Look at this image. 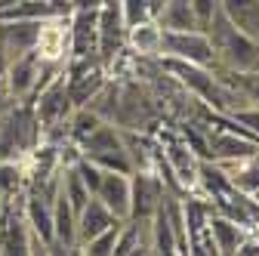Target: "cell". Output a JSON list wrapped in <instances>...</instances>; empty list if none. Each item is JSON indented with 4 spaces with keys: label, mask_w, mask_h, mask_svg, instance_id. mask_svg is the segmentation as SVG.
Segmentation results:
<instances>
[{
    "label": "cell",
    "mask_w": 259,
    "mask_h": 256,
    "mask_svg": "<svg viewBox=\"0 0 259 256\" xmlns=\"http://www.w3.org/2000/svg\"><path fill=\"white\" fill-rule=\"evenodd\" d=\"M102 0H71V10H99Z\"/></svg>",
    "instance_id": "28"
},
{
    "label": "cell",
    "mask_w": 259,
    "mask_h": 256,
    "mask_svg": "<svg viewBox=\"0 0 259 256\" xmlns=\"http://www.w3.org/2000/svg\"><path fill=\"white\" fill-rule=\"evenodd\" d=\"M31 111H34V120H37L44 136H53L59 126H68L74 105H71V96H68V83H65V71H56L40 87V96H37V102Z\"/></svg>",
    "instance_id": "3"
},
{
    "label": "cell",
    "mask_w": 259,
    "mask_h": 256,
    "mask_svg": "<svg viewBox=\"0 0 259 256\" xmlns=\"http://www.w3.org/2000/svg\"><path fill=\"white\" fill-rule=\"evenodd\" d=\"M191 13H194V22H198V31H207L213 16L219 13V0H191Z\"/></svg>",
    "instance_id": "25"
},
{
    "label": "cell",
    "mask_w": 259,
    "mask_h": 256,
    "mask_svg": "<svg viewBox=\"0 0 259 256\" xmlns=\"http://www.w3.org/2000/svg\"><path fill=\"white\" fill-rule=\"evenodd\" d=\"M229 117H232L235 123H241L244 130H250V133L259 139V105H241V108L229 111Z\"/></svg>",
    "instance_id": "24"
},
{
    "label": "cell",
    "mask_w": 259,
    "mask_h": 256,
    "mask_svg": "<svg viewBox=\"0 0 259 256\" xmlns=\"http://www.w3.org/2000/svg\"><path fill=\"white\" fill-rule=\"evenodd\" d=\"M151 229V253H176V232H173V213H170V191H164L160 204L148 216Z\"/></svg>",
    "instance_id": "13"
},
{
    "label": "cell",
    "mask_w": 259,
    "mask_h": 256,
    "mask_svg": "<svg viewBox=\"0 0 259 256\" xmlns=\"http://www.w3.org/2000/svg\"><path fill=\"white\" fill-rule=\"evenodd\" d=\"M160 34H164L160 22L148 19V22H139L136 28H126V44L139 56H160Z\"/></svg>",
    "instance_id": "18"
},
{
    "label": "cell",
    "mask_w": 259,
    "mask_h": 256,
    "mask_svg": "<svg viewBox=\"0 0 259 256\" xmlns=\"http://www.w3.org/2000/svg\"><path fill=\"white\" fill-rule=\"evenodd\" d=\"M160 142H164V161H167L170 173L179 179L182 188H194L198 185V167H201V161L194 157V148L173 139V136L160 139Z\"/></svg>",
    "instance_id": "10"
},
{
    "label": "cell",
    "mask_w": 259,
    "mask_h": 256,
    "mask_svg": "<svg viewBox=\"0 0 259 256\" xmlns=\"http://www.w3.org/2000/svg\"><path fill=\"white\" fill-rule=\"evenodd\" d=\"M235 77H238L235 87L244 93V99L259 105V74H235Z\"/></svg>",
    "instance_id": "26"
},
{
    "label": "cell",
    "mask_w": 259,
    "mask_h": 256,
    "mask_svg": "<svg viewBox=\"0 0 259 256\" xmlns=\"http://www.w3.org/2000/svg\"><path fill=\"white\" fill-rule=\"evenodd\" d=\"M44 68H47V59H40L37 50H28L22 56H13L10 65H7V74H4V83H7V93L13 102H25L31 93H37L44 87Z\"/></svg>",
    "instance_id": "7"
},
{
    "label": "cell",
    "mask_w": 259,
    "mask_h": 256,
    "mask_svg": "<svg viewBox=\"0 0 259 256\" xmlns=\"http://www.w3.org/2000/svg\"><path fill=\"white\" fill-rule=\"evenodd\" d=\"M96 28H99V10H71V59H99L96 56Z\"/></svg>",
    "instance_id": "9"
},
{
    "label": "cell",
    "mask_w": 259,
    "mask_h": 256,
    "mask_svg": "<svg viewBox=\"0 0 259 256\" xmlns=\"http://www.w3.org/2000/svg\"><path fill=\"white\" fill-rule=\"evenodd\" d=\"M154 19L167 31H198V22H194V13H191V0H164V7L157 10Z\"/></svg>",
    "instance_id": "17"
},
{
    "label": "cell",
    "mask_w": 259,
    "mask_h": 256,
    "mask_svg": "<svg viewBox=\"0 0 259 256\" xmlns=\"http://www.w3.org/2000/svg\"><path fill=\"white\" fill-rule=\"evenodd\" d=\"M111 222H117V216L99 201V198H90L83 204V210L77 213V247L87 244L90 238H96L99 232H105Z\"/></svg>",
    "instance_id": "14"
},
{
    "label": "cell",
    "mask_w": 259,
    "mask_h": 256,
    "mask_svg": "<svg viewBox=\"0 0 259 256\" xmlns=\"http://www.w3.org/2000/svg\"><path fill=\"white\" fill-rule=\"evenodd\" d=\"M40 136V126L34 120L31 108H7L0 117V161H16V157L28 148H34Z\"/></svg>",
    "instance_id": "4"
},
{
    "label": "cell",
    "mask_w": 259,
    "mask_h": 256,
    "mask_svg": "<svg viewBox=\"0 0 259 256\" xmlns=\"http://www.w3.org/2000/svg\"><path fill=\"white\" fill-rule=\"evenodd\" d=\"M213 53H216V65H225L235 74H259V37H250L238 25L225 19L219 10L207 28Z\"/></svg>",
    "instance_id": "2"
},
{
    "label": "cell",
    "mask_w": 259,
    "mask_h": 256,
    "mask_svg": "<svg viewBox=\"0 0 259 256\" xmlns=\"http://www.w3.org/2000/svg\"><path fill=\"white\" fill-rule=\"evenodd\" d=\"M207 229H210V238H213V244H216V253H235V250L241 247V241L250 235V229L238 226L235 219L222 216V213H210Z\"/></svg>",
    "instance_id": "15"
},
{
    "label": "cell",
    "mask_w": 259,
    "mask_h": 256,
    "mask_svg": "<svg viewBox=\"0 0 259 256\" xmlns=\"http://www.w3.org/2000/svg\"><path fill=\"white\" fill-rule=\"evenodd\" d=\"M123 44H126V25L120 16V0H102L99 28H96V56H99V65L105 71L114 65Z\"/></svg>",
    "instance_id": "5"
},
{
    "label": "cell",
    "mask_w": 259,
    "mask_h": 256,
    "mask_svg": "<svg viewBox=\"0 0 259 256\" xmlns=\"http://www.w3.org/2000/svg\"><path fill=\"white\" fill-rule=\"evenodd\" d=\"M160 68L170 71V77H176L182 87H188L198 102H207L213 111L219 114H229L241 105H247L244 93L238 87H229L222 83L207 65H194V62H185V59H173V56H160Z\"/></svg>",
    "instance_id": "1"
},
{
    "label": "cell",
    "mask_w": 259,
    "mask_h": 256,
    "mask_svg": "<svg viewBox=\"0 0 259 256\" xmlns=\"http://www.w3.org/2000/svg\"><path fill=\"white\" fill-rule=\"evenodd\" d=\"M0 253H31L34 250V238H31L28 219L16 210H4L0 216Z\"/></svg>",
    "instance_id": "12"
},
{
    "label": "cell",
    "mask_w": 259,
    "mask_h": 256,
    "mask_svg": "<svg viewBox=\"0 0 259 256\" xmlns=\"http://www.w3.org/2000/svg\"><path fill=\"white\" fill-rule=\"evenodd\" d=\"M117 105H120V90L114 87V83H102L99 90H96V96L83 105V108H90L96 117H102V120H111L114 123V117H117Z\"/></svg>",
    "instance_id": "19"
},
{
    "label": "cell",
    "mask_w": 259,
    "mask_h": 256,
    "mask_svg": "<svg viewBox=\"0 0 259 256\" xmlns=\"http://www.w3.org/2000/svg\"><path fill=\"white\" fill-rule=\"evenodd\" d=\"M219 10L244 34L259 37V0H219Z\"/></svg>",
    "instance_id": "16"
},
{
    "label": "cell",
    "mask_w": 259,
    "mask_h": 256,
    "mask_svg": "<svg viewBox=\"0 0 259 256\" xmlns=\"http://www.w3.org/2000/svg\"><path fill=\"white\" fill-rule=\"evenodd\" d=\"M160 56H173V59L194 62V65L216 68V53H213L207 31H167L164 28V34H160Z\"/></svg>",
    "instance_id": "6"
},
{
    "label": "cell",
    "mask_w": 259,
    "mask_h": 256,
    "mask_svg": "<svg viewBox=\"0 0 259 256\" xmlns=\"http://www.w3.org/2000/svg\"><path fill=\"white\" fill-rule=\"evenodd\" d=\"M22 188V173L16 161H0V195H16Z\"/></svg>",
    "instance_id": "23"
},
{
    "label": "cell",
    "mask_w": 259,
    "mask_h": 256,
    "mask_svg": "<svg viewBox=\"0 0 259 256\" xmlns=\"http://www.w3.org/2000/svg\"><path fill=\"white\" fill-rule=\"evenodd\" d=\"M164 179L154 170H133L130 173V216L126 219H148L164 198Z\"/></svg>",
    "instance_id": "8"
},
{
    "label": "cell",
    "mask_w": 259,
    "mask_h": 256,
    "mask_svg": "<svg viewBox=\"0 0 259 256\" xmlns=\"http://www.w3.org/2000/svg\"><path fill=\"white\" fill-rule=\"evenodd\" d=\"M148 4H151V10H154V16H157V10L164 7V0H148Z\"/></svg>",
    "instance_id": "29"
},
{
    "label": "cell",
    "mask_w": 259,
    "mask_h": 256,
    "mask_svg": "<svg viewBox=\"0 0 259 256\" xmlns=\"http://www.w3.org/2000/svg\"><path fill=\"white\" fill-rule=\"evenodd\" d=\"M93 198H99L117 219H126L130 216V173L102 170V182Z\"/></svg>",
    "instance_id": "11"
},
{
    "label": "cell",
    "mask_w": 259,
    "mask_h": 256,
    "mask_svg": "<svg viewBox=\"0 0 259 256\" xmlns=\"http://www.w3.org/2000/svg\"><path fill=\"white\" fill-rule=\"evenodd\" d=\"M120 226H123V219L111 222V226H108L105 232H99L96 238H90V241H87V244H80L77 250H83V253H93V256H105V253H114V244H117Z\"/></svg>",
    "instance_id": "20"
},
{
    "label": "cell",
    "mask_w": 259,
    "mask_h": 256,
    "mask_svg": "<svg viewBox=\"0 0 259 256\" xmlns=\"http://www.w3.org/2000/svg\"><path fill=\"white\" fill-rule=\"evenodd\" d=\"M74 170L83 179V185L90 188V195H96V188H99V182H102V167L96 164V161H90V157H77Z\"/></svg>",
    "instance_id": "22"
},
{
    "label": "cell",
    "mask_w": 259,
    "mask_h": 256,
    "mask_svg": "<svg viewBox=\"0 0 259 256\" xmlns=\"http://www.w3.org/2000/svg\"><path fill=\"white\" fill-rule=\"evenodd\" d=\"M120 16H123L126 28H136L139 22L154 19V10H151L148 0H120Z\"/></svg>",
    "instance_id": "21"
},
{
    "label": "cell",
    "mask_w": 259,
    "mask_h": 256,
    "mask_svg": "<svg viewBox=\"0 0 259 256\" xmlns=\"http://www.w3.org/2000/svg\"><path fill=\"white\" fill-rule=\"evenodd\" d=\"M47 4H50L53 13H59V16H68V13H71V0H47Z\"/></svg>",
    "instance_id": "27"
}]
</instances>
